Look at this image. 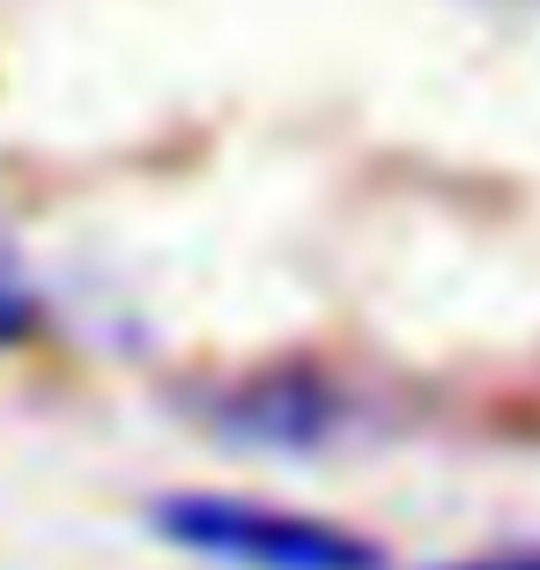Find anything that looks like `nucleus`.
Masks as SVG:
<instances>
[{"label": "nucleus", "mask_w": 540, "mask_h": 570, "mask_svg": "<svg viewBox=\"0 0 540 570\" xmlns=\"http://www.w3.org/2000/svg\"><path fill=\"white\" fill-rule=\"evenodd\" d=\"M38 334V296H30V282L0 259V356L8 348H22V341Z\"/></svg>", "instance_id": "obj_3"}, {"label": "nucleus", "mask_w": 540, "mask_h": 570, "mask_svg": "<svg viewBox=\"0 0 540 570\" xmlns=\"http://www.w3.org/2000/svg\"><path fill=\"white\" fill-rule=\"evenodd\" d=\"M215 423L229 438H252V444H274V452H312L341 430V393L318 379H259L245 393H229L215 407Z\"/></svg>", "instance_id": "obj_2"}, {"label": "nucleus", "mask_w": 540, "mask_h": 570, "mask_svg": "<svg viewBox=\"0 0 540 570\" xmlns=\"http://www.w3.org/2000/svg\"><path fill=\"white\" fill-rule=\"evenodd\" d=\"M156 533L229 570H385L377 541L333 527V519L252 504V497H215V489L164 497L156 504Z\"/></svg>", "instance_id": "obj_1"}, {"label": "nucleus", "mask_w": 540, "mask_h": 570, "mask_svg": "<svg viewBox=\"0 0 540 570\" xmlns=\"http://www.w3.org/2000/svg\"><path fill=\"white\" fill-rule=\"evenodd\" d=\"M452 570H540V549H511V556H481V563H452Z\"/></svg>", "instance_id": "obj_4"}]
</instances>
